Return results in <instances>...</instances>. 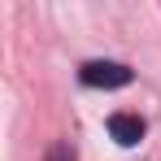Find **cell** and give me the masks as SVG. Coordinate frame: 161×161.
<instances>
[{
    "label": "cell",
    "instance_id": "3",
    "mask_svg": "<svg viewBox=\"0 0 161 161\" xmlns=\"http://www.w3.org/2000/svg\"><path fill=\"white\" fill-rule=\"evenodd\" d=\"M48 161H74V148L70 144H53L48 148Z\"/></svg>",
    "mask_w": 161,
    "mask_h": 161
},
{
    "label": "cell",
    "instance_id": "1",
    "mask_svg": "<svg viewBox=\"0 0 161 161\" xmlns=\"http://www.w3.org/2000/svg\"><path fill=\"white\" fill-rule=\"evenodd\" d=\"M79 79H83V87H126L135 74L122 61H87L79 70Z\"/></svg>",
    "mask_w": 161,
    "mask_h": 161
},
{
    "label": "cell",
    "instance_id": "2",
    "mask_svg": "<svg viewBox=\"0 0 161 161\" xmlns=\"http://www.w3.org/2000/svg\"><path fill=\"white\" fill-rule=\"evenodd\" d=\"M109 135L122 144V148H135L144 139V118L139 113H109Z\"/></svg>",
    "mask_w": 161,
    "mask_h": 161
}]
</instances>
